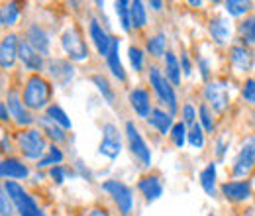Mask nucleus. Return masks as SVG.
<instances>
[{
  "instance_id": "30",
  "label": "nucleus",
  "mask_w": 255,
  "mask_h": 216,
  "mask_svg": "<svg viewBox=\"0 0 255 216\" xmlns=\"http://www.w3.org/2000/svg\"><path fill=\"white\" fill-rule=\"evenodd\" d=\"M63 159H65L63 150H61L59 146L51 144L49 150L45 152V155L35 163V167H37V169H47V167L51 169V167H55V165H63Z\"/></svg>"
},
{
  "instance_id": "12",
  "label": "nucleus",
  "mask_w": 255,
  "mask_h": 216,
  "mask_svg": "<svg viewBox=\"0 0 255 216\" xmlns=\"http://www.w3.org/2000/svg\"><path fill=\"white\" fill-rule=\"evenodd\" d=\"M45 69H47L49 77L53 79V83L59 85V87H67L75 79V75H77L73 61L71 59H61V57L49 59L47 65H45Z\"/></svg>"
},
{
  "instance_id": "24",
  "label": "nucleus",
  "mask_w": 255,
  "mask_h": 216,
  "mask_svg": "<svg viewBox=\"0 0 255 216\" xmlns=\"http://www.w3.org/2000/svg\"><path fill=\"white\" fill-rule=\"evenodd\" d=\"M173 118H175V116H173L169 110L153 108L151 116L147 118V124H149L151 128H155L161 136H169L171 130H173V126H175V120H173Z\"/></svg>"
},
{
  "instance_id": "6",
  "label": "nucleus",
  "mask_w": 255,
  "mask_h": 216,
  "mask_svg": "<svg viewBox=\"0 0 255 216\" xmlns=\"http://www.w3.org/2000/svg\"><path fill=\"white\" fill-rule=\"evenodd\" d=\"M102 191L112 199V203L118 207L120 216H129L133 211V191L124 181L118 179H106L102 183Z\"/></svg>"
},
{
  "instance_id": "43",
  "label": "nucleus",
  "mask_w": 255,
  "mask_h": 216,
  "mask_svg": "<svg viewBox=\"0 0 255 216\" xmlns=\"http://www.w3.org/2000/svg\"><path fill=\"white\" fill-rule=\"evenodd\" d=\"M49 177L53 179V183L63 185L65 177H67V167H65V165H55V167H51V169H49Z\"/></svg>"
},
{
  "instance_id": "48",
  "label": "nucleus",
  "mask_w": 255,
  "mask_h": 216,
  "mask_svg": "<svg viewBox=\"0 0 255 216\" xmlns=\"http://www.w3.org/2000/svg\"><path fill=\"white\" fill-rule=\"evenodd\" d=\"M12 116H10V110H8V106H6V102H2L0 104V120L2 122H8Z\"/></svg>"
},
{
  "instance_id": "35",
  "label": "nucleus",
  "mask_w": 255,
  "mask_h": 216,
  "mask_svg": "<svg viewBox=\"0 0 255 216\" xmlns=\"http://www.w3.org/2000/svg\"><path fill=\"white\" fill-rule=\"evenodd\" d=\"M129 0H116L114 2V12L118 16V22H120V28L129 33L131 31V16H129Z\"/></svg>"
},
{
  "instance_id": "4",
  "label": "nucleus",
  "mask_w": 255,
  "mask_h": 216,
  "mask_svg": "<svg viewBox=\"0 0 255 216\" xmlns=\"http://www.w3.org/2000/svg\"><path fill=\"white\" fill-rule=\"evenodd\" d=\"M2 191L10 197V201L14 203L16 213L20 216H47L37 207L35 199L18 181H4Z\"/></svg>"
},
{
  "instance_id": "49",
  "label": "nucleus",
  "mask_w": 255,
  "mask_h": 216,
  "mask_svg": "<svg viewBox=\"0 0 255 216\" xmlns=\"http://www.w3.org/2000/svg\"><path fill=\"white\" fill-rule=\"evenodd\" d=\"M2 152L4 154L12 152V146H10V140H8V134L6 132H2Z\"/></svg>"
},
{
  "instance_id": "20",
  "label": "nucleus",
  "mask_w": 255,
  "mask_h": 216,
  "mask_svg": "<svg viewBox=\"0 0 255 216\" xmlns=\"http://www.w3.org/2000/svg\"><path fill=\"white\" fill-rule=\"evenodd\" d=\"M230 63H232V67H234L236 73H250L254 69V63H255L254 51L248 45H244V43L234 45L230 49Z\"/></svg>"
},
{
  "instance_id": "28",
  "label": "nucleus",
  "mask_w": 255,
  "mask_h": 216,
  "mask_svg": "<svg viewBox=\"0 0 255 216\" xmlns=\"http://www.w3.org/2000/svg\"><path fill=\"white\" fill-rule=\"evenodd\" d=\"M145 49L153 59H161L167 55V33L165 31H157L153 35L147 37L145 41Z\"/></svg>"
},
{
  "instance_id": "19",
  "label": "nucleus",
  "mask_w": 255,
  "mask_h": 216,
  "mask_svg": "<svg viewBox=\"0 0 255 216\" xmlns=\"http://www.w3.org/2000/svg\"><path fill=\"white\" fill-rule=\"evenodd\" d=\"M18 57H20L22 65H24L28 71H32V75H39V71H43V67L47 65V63H45V57L33 49L26 37L20 39V55H18Z\"/></svg>"
},
{
  "instance_id": "50",
  "label": "nucleus",
  "mask_w": 255,
  "mask_h": 216,
  "mask_svg": "<svg viewBox=\"0 0 255 216\" xmlns=\"http://www.w3.org/2000/svg\"><path fill=\"white\" fill-rule=\"evenodd\" d=\"M163 6H165V4H163L161 0H149V8H151V10H155V12H161V10H163Z\"/></svg>"
},
{
  "instance_id": "3",
  "label": "nucleus",
  "mask_w": 255,
  "mask_h": 216,
  "mask_svg": "<svg viewBox=\"0 0 255 216\" xmlns=\"http://www.w3.org/2000/svg\"><path fill=\"white\" fill-rule=\"evenodd\" d=\"M16 146L20 150V154L24 155L26 159L30 161H39L45 152L49 150L47 146V138L45 134L39 130V128H26V130H20L16 134Z\"/></svg>"
},
{
  "instance_id": "33",
  "label": "nucleus",
  "mask_w": 255,
  "mask_h": 216,
  "mask_svg": "<svg viewBox=\"0 0 255 216\" xmlns=\"http://www.w3.org/2000/svg\"><path fill=\"white\" fill-rule=\"evenodd\" d=\"M91 81L95 83V87L98 89V93L102 94V98H104L110 106H116V93H114V89H112L110 81H108L104 75H100V73L93 75V77H91Z\"/></svg>"
},
{
  "instance_id": "45",
  "label": "nucleus",
  "mask_w": 255,
  "mask_h": 216,
  "mask_svg": "<svg viewBox=\"0 0 255 216\" xmlns=\"http://www.w3.org/2000/svg\"><path fill=\"white\" fill-rule=\"evenodd\" d=\"M179 61H181V71H183V75H185V77H191L192 75V61H191V55H189V51H187V49H183V51H181Z\"/></svg>"
},
{
  "instance_id": "29",
  "label": "nucleus",
  "mask_w": 255,
  "mask_h": 216,
  "mask_svg": "<svg viewBox=\"0 0 255 216\" xmlns=\"http://www.w3.org/2000/svg\"><path fill=\"white\" fill-rule=\"evenodd\" d=\"M129 16H131V30H143L147 26V8H145V2L133 0L129 4Z\"/></svg>"
},
{
  "instance_id": "9",
  "label": "nucleus",
  "mask_w": 255,
  "mask_h": 216,
  "mask_svg": "<svg viewBox=\"0 0 255 216\" xmlns=\"http://www.w3.org/2000/svg\"><path fill=\"white\" fill-rule=\"evenodd\" d=\"M4 102L10 110V116L12 120L18 124L20 128H32L33 122H37L33 118L32 110H28V106L24 104V98H22V93H18L16 89H8V93L4 96Z\"/></svg>"
},
{
  "instance_id": "44",
  "label": "nucleus",
  "mask_w": 255,
  "mask_h": 216,
  "mask_svg": "<svg viewBox=\"0 0 255 216\" xmlns=\"http://www.w3.org/2000/svg\"><path fill=\"white\" fill-rule=\"evenodd\" d=\"M0 216H12V213H14V203L10 201V197L2 191V195H0Z\"/></svg>"
},
{
  "instance_id": "52",
  "label": "nucleus",
  "mask_w": 255,
  "mask_h": 216,
  "mask_svg": "<svg viewBox=\"0 0 255 216\" xmlns=\"http://www.w3.org/2000/svg\"><path fill=\"white\" fill-rule=\"evenodd\" d=\"M189 6H202V0H189Z\"/></svg>"
},
{
  "instance_id": "17",
  "label": "nucleus",
  "mask_w": 255,
  "mask_h": 216,
  "mask_svg": "<svg viewBox=\"0 0 255 216\" xmlns=\"http://www.w3.org/2000/svg\"><path fill=\"white\" fill-rule=\"evenodd\" d=\"M26 39L30 41L33 49L37 53H41L43 57H47L51 53V35L47 33V30L39 24H30L26 28Z\"/></svg>"
},
{
  "instance_id": "46",
  "label": "nucleus",
  "mask_w": 255,
  "mask_h": 216,
  "mask_svg": "<svg viewBox=\"0 0 255 216\" xmlns=\"http://www.w3.org/2000/svg\"><path fill=\"white\" fill-rule=\"evenodd\" d=\"M196 67H198V71H200V77L208 83V79H210V63L206 57H202V55H198L196 57Z\"/></svg>"
},
{
  "instance_id": "40",
  "label": "nucleus",
  "mask_w": 255,
  "mask_h": 216,
  "mask_svg": "<svg viewBox=\"0 0 255 216\" xmlns=\"http://www.w3.org/2000/svg\"><path fill=\"white\" fill-rule=\"evenodd\" d=\"M187 136H189V128H187L183 122H175L173 130H171V134H169L173 146L179 148V150L185 148V144H187Z\"/></svg>"
},
{
  "instance_id": "42",
  "label": "nucleus",
  "mask_w": 255,
  "mask_h": 216,
  "mask_svg": "<svg viewBox=\"0 0 255 216\" xmlns=\"http://www.w3.org/2000/svg\"><path fill=\"white\" fill-rule=\"evenodd\" d=\"M242 98L248 102V104H255V77L246 79L244 87H242Z\"/></svg>"
},
{
  "instance_id": "8",
  "label": "nucleus",
  "mask_w": 255,
  "mask_h": 216,
  "mask_svg": "<svg viewBox=\"0 0 255 216\" xmlns=\"http://www.w3.org/2000/svg\"><path fill=\"white\" fill-rule=\"evenodd\" d=\"M255 169V136H250L244 140L240 152L234 157L232 163V175L236 179H246Z\"/></svg>"
},
{
  "instance_id": "39",
  "label": "nucleus",
  "mask_w": 255,
  "mask_h": 216,
  "mask_svg": "<svg viewBox=\"0 0 255 216\" xmlns=\"http://www.w3.org/2000/svg\"><path fill=\"white\" fill-rule=\"evenodd\" d=\"M128 59H129V65H131L133 73H141V71H143L145 53H143L141 47H137V45H129V47H128Z\"/></svg>"
},
{
  "instance_id": "14",
  "label": "nucleus",
  "mask_w": 255,
  "mask_h": 216,
  "mask_svg": "<svg viewBox=\"0 0 255 216\" xmlns=\"http://www.w3.org/2000/svg\"><path fill=\"white\" fill-rule=\"evenodd\" d=\"M89 37H91L95 49L98 51V55H102L106 59L110 53V47H112V35L96 18H91V22H89Z\"/></svg>"
},
{
  "instance_id": "16",
  "label": "nucleus",
  "mask_w": 255,
  "mask_h": 216,
  "mask_svg": "<svg viewBox=\"0 0 255 216\" xmlns=\"http://www.w3.org/2000/svg\"><path fill=\"white\" fill-rule=\"evenodd\" d=\"M30 167L18 157H4L0 163V177L8 181H24L30 177Z\"/></svg>"
},
{
  "instance_id": "53",
  "label": "nucleus",
  "mask_w": 255,
  "mask_h": 216,
  "mask_svg": "<svg viewBox=\"0 0 255 216\" xmlns=\"http://www.w3.org/2000/svg\"><path fill=\"white\" fill-rule=\"evenodd\" d=\"M208 216H214V215H208Z\"/></svg>"
},
{
  "instance_id": "27",
  "label": "nucleus",
  "mask_w": 255,
  "mask_h": 216,
  "mask_svg": "<svg viewBox=\"0 0 255 216\" xmlns=\"http://www.w3.org/2000/svg\"><path fill=\"white\" fill-rule=\"evenodd\" d=\"M216 179H218V171H216V163L210 161L198 175V181L202 191L208 195V197H214L216 195Z\"/></svg>"
},
{
  "instance_id": "25",
  "label": "nucleus",
  "mask_w": 255,
  "mask_h": 216,
  "mask_svg": "<svg viewBox=\"0 0 255 216\" xmlns=\"http://www.w3.org/2000/svg\"><path fill=\"white\" fill-rule=\"evenodd\" d=\"M37 126H39V130L45 134V138H49L55 146H59V144H63L67 142V130H63L61 126H57L55 122H51L47 116H39L37 118Z\"/></svg>"
},
{
  "instance_id": "31",
  "label": "nucleus",
  "mask_w": 255,
  "mask_h": 216,
  "mask_svg": "<svg viewBox=\"0 0 255 216\" xmlns=\"http://www.w3.org/2000/svg\"><path fill=\"white\" fill-rule=\"evenodd\" d=\"M238 35L242 39L244 45H255V14L246 16L240 24H238Z\"/></svg>"
},
{
  "instance_id": "32",
  "label": "nucleus",
  "mask_w": 255,
  "mask_h": 216,
  "mask_svg": "<svg viewBox=\"0 0 255 216\" xmlns=\"http://www.w3.org/2000/svg\"><path fill=\"white\" fill-rule=\"evenodd\" d=\"M20 14H22V8H20L18 2H8V4H4L2 10H0V26H2V28H12V26H16Z\"/></svg>"
},
{
  "instance_id": "13",
  "label": "nucleus",
  "mask_w": 255,
  "mask_h": 216,
  "mask_svg": "<svg viewBox=\"0 0 255 216\" xmlns=\"http://www.w3.org/2000/svg\"><path fill=\"white\" fill-rule=\"evenodd\" d=\"M20 37L16 33H6L0 41V65L4 71H10L20 59Z\"/></svg>"
},
{
  "instance_id": "1",
  "label": "nucleus",
  "mask_w": 255,
  "mask_h": 216,
  "mask_svg": "<svg viewBox=\"0 0 255 216\" xmlns=\"http://www.w3.org/2000/svg\"><path fill=\"white\" fill-rule=\"evenodd\" d=\"M51 96H53V87L51 83L41 77V75H30L24 83V89H22V98H24V104L28 106V110L32 112H45L53 102H51Z\"/></svg>"
},
{
  "instance_id": "26",
  "label": "nucleus",
  "mask_w": 255,
  "mask_h": 216,
  "mask_svg": "<svg viewBox=\"0 0 255 216\" xmlns=\"http://www.w3.org/2000/svg\"><path fill=\"white\" fill-rule=\"evenodd\" d=\"M163 73L165 77L169 79V83L177 89L181 87V79H183V71H181V61H179V55L173 53V51H167L165 55V67H163Z\"/></svg>"
},
{
  "instance_id": "21",
  "label": "nucleus",
  "mask_w": 255,
  "mask_h": 216,
  "mask_svg": "<svg viewBox=\"0 0 255 216\" xmlns=\"http://www.w3.org/2000/svg\"><path fill=\"white\" fill-rule=\"evenodd\" d=\"M137 191L143 195V199L147 203H155L163 195V183H161L159 175H153V173L141 175L137 179Z\"/></svg>"
},
{
  "instance_id": "23",
  "label": "nucleus",
  "mask_w": 255,
  "mask_h": 216,
  "mask_svg": "<svg viewBox=\"0 0 255 216\" xmlns=\"http://www.w3.org/2000/svg\"><path fill=\"white\" fill-rule=\"evenodd\" d=\"M106 65H108V71L112 73V77L120 83H126L128 75L124 71V65L120 61V39L118 37H112V47H110V53L106 57Z\"/></svg>"
},
{
  "instance_id": "41",
  "label": "nucleus",
  "mask_w": 255,
  "mask_h": 216,
  "mask_svg": "<svg viewBox=\"0 0 255 216\" xmlns=\"http://www.w3.org/2000/svg\"><path fill=\"white\" fill-rule=\"evenodd\" d=\"M181 122L185 124L187 128H191L196 124V108L192 106L191 102H185L181 108Z\"/></svg>"
},
{
  "instance_id": "2",
  "label": "nucleus",
  "mask_w": 255,
  "mask_h": 216,
  "mask_svg": "<svg viewBox=\"0 0 255 216\" xmlns=\"http://www.w3.org/2000/svg\"><path fill=\"white\" fill-rule=\"evenodd\" d=\"M147 79L151 85V91L159 98V102L175 116L179 112V98H177V91L175 87L169 83V79L165 77V73L161 71L157 65H151L147 69Z\"/></svg>"
},
{
  "instance_id": "22",
  "label": "nucleus",
  "mask_w": 255,
  "mask_h": 216,
  "mask_svg": "<svg viewBox=\"0 0 255 216\" xmlns=\"http://www.w3.org/2000/svg\"><path fill=\"white\" fill-rule=\"evenodd\" d=\"M208 33L212 37V41L216 45H226L230 39H232V26H230V20L224 18V16H214L210 22H208Z\"/></svg>"
},
{
  "instance_id": "15",
  "label": "nucleus",
  "mask_w": 255,
  "mask_h": 216,
  "mask_svg": "<svg viewBox=\"0 0 255 216\" xmlns=\"http://www.w3.org/2000/svg\"><path fill=\"white\" fill-rule=\"evenodd\" d=\"M128 100H129V106L133 108V112L139 116V118H143L145 122H147V118L151 116V112H153V104H151V96L147 93V89H143V87H133L129 94H128Z\"/></svg>"
},
{
  "instance_id": "38",
  "label": "nucleus",
  "mask_w": 255,
  "mask_h": 216,
  "mask_svg": "<svg viewBox=\"0 0 255 216\" xmlns=\"http://www.w3.org/2000/svg\"><path fill=\"white\" fill-rule=\"evenodd\" d=\"M187 144L194 150H202L206 144V132L202 130V126L196 122L189 128V136H187Z\"/></svg>"
},
{
  "instance_id": "7",
  "label": "nucleus",
  "mask_w": 255,
  "mask_h": 216,
  "mask_svg": "<svg viewBox=\"0 0 255 216\" xmlns=\"http://www.w3.org/2000/svg\"><path fill=\"white\" fill-rule=\"evenodd\" d=\"M124 134H126V142H128V150L129 154L133 155V159L141 165V167H149L151 165V150L145 142V138L139 134L137 126L133 124V120H128L124 126Z\"/></svg>"
},
{
  "instance_id": "5",
  "label": "nucleus",
  "mask_w": 255,
  "mask_h": 216,
  "mask_svg": "<svg viewBox=\"0 0 255 216\" xmlns=\"http://www.w3.org/2000/svg\"><path fill=\"white\" fill-rule=\"evenodd\" d=\"M61 47H63L65 55L75 63H83L91 57V51H89V45L85 41V35L77 26H69L61 33Z\"/></svg>"
},
{
  "instance_id": "51",
  "label": "nucleus",
  "mask_w": 255,
  "mask_h": 216,
  "mask_svg": "<svg viewBox=\"0 0 255 216\" xmlns=\"http://www.w3.org/2000/svg\"><path fill=\"white\" fill-rule=\"evenodd\" d=\"M89 216H110L108 215V211H104V209H93Z\"/></svg>"
},
{
  "instance_id": "34",
  "label": "nucleus",
  "mask_w": 255,
  "mask_h": 216,
  "mask_svg": "<svg viewBox=\"0 0 255 216\" xmlns=\"http://www.w3.org/2000/svg\"><path fill=\"white\" fill-rule=\"evenodd\" d=\"M43 116H47L51 122H55L57 126H61V128H63V130H67V132L73 128L71 118L67 116V112H65L63 108H61L57 102H53V104H51V106H49V108L43 112Z\"/></svg>"
},
{
  "instance_id": "36",
  "label": "nucleus",
  "mask_w": 255,
  "mask_h": 216,
  "mask_svg": "<svg viewBox=\"0 0 255 216\" xmlns=\"http://www.w3.org/2000/svg\"><path fill=\"white\" fill-rule=\"evenodd\" d=\"M252 8H254V2H248V0H226V2H224V10H226L228 16H232V18H242V16H246Z\"/></svg>"
},
{
  "instance_id": "37",
  "label": "nucleus",
  "mask_w": 255,
  "mask_h": 216,
  "mask_svg": "<svg viewBox=\"0 0 255 216\" xmlns=\"http://www.w3.org/2000/svg\"><path fill=\"white\" fill-rule=\"evenodd\" d=\"M198 124L202 126V130L206 132V134H212L214 130H216V118H214V110L206 104V102H202L200 106H198Z\"/></svg>"
},
{
  "instance_id": "10",
  "label": "nucleus",
  "mask_w": 255,
  "mask_h": 216,
  "mask_svg": "<svg viewBox=\"0 0 255 216\" xmlns=\"http://www.w3.org/2000/svg\"><path fill=\"white\" fill-rule=\"evenodd\" d=\"M202 94H204L206 104L216 114H222L230 106V85L226 81H208L202 89Z\"/></svg>"
},
{
  "instance_id": "18",
  "label": "nucleus",
  "mask_w": 255,
  "mask_h": 216,
  "mask_svg": "<svg viewBox=\"0 0 255 216\" xmlns=\"http://www.w3.org/2000/svg\"><path fill=\"white\" fill-rule=\"evenodd\" d=\"M224 199L232 201V203H246L252 199V183L246 179H238V181H226L220 187Z\"/></svg>"
},
{
  "instance_id": "47",
  "label": "nucleus",
  "mask_w": 255,
  "mask_h": 216,
  "mask_svg": "<svg viewBox=\"0 0 255 216\" xmlns=\"http://www.w3.org/2000/svg\"><path fill=\"white\" fill-rule=\"evenodd\" d=\"M228 146H230V138H228V136H220L218 142H216V157H218V159H222L224 155H226Z\"/></svg>"
},
{
  "instance_id": "11",
  "label": "nucleus",
  "mask_w": 255,
  "mask_h": 216,
  "mask_svg": "<svg viewBox=\"0 0 255 216\" xmlns=\"http://www.w3.org/2000/svg\"><path fill=\"white\" fill-rule=\"evenodd\" d=\"M98 154L104 155L106 159H116L122 154V136L118 126L112 122H106L102 126V138L98 144Z\"/></svg>"
}]
</instances>
